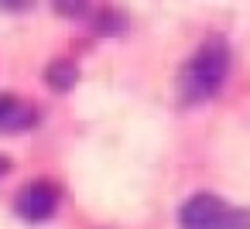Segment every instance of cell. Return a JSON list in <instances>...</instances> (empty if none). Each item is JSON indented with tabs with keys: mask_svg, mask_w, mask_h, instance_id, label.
I'll return each instance as SVG.
<instances>
[{
	"mask_svg": "<svg viewBox=\"0 0 250 229\" xmlns=\"http://www.w3.org/2000/svg\"><path fill=\"white\" fill-rule=\"evenodd\" d=\"M59 209V191L48 185V181H35L28 188L18 191L14 198V212L24 219V222H48Z\"/></svg>",
	"mask_w": 250,
	"mask_h": 229,
	"instance_id": "3",
	"label": "cell"
},
{
	"mask_svg": "<svg viewBox=\"0 0 250 229\" xmlns=\"http://www.w3.org/2000/svg\"><path fill=\"white\" fill-rule=\"evenodd\" d=\"M93 28H96L100 35H124V31H127V18H124L120 11H113V7H103V11L96 14Z\"/></svg>",
	"mask_w": 250,
	"mask_h": 229,
	"instance_id": "6",
	"label": "cell"
},
{
	"mask_svg": "<svg viewBox=\"0 0 250 229\" xmlns=\"http://www.w3.org/2000/svg\"><path fill=\"white\" fill-rule=\"evenodd\" d=\"M7 171H11V161H7V157H0V174H7Z\"/></svg>",
	"mask_w": 250,
	"mask_h": 229,
	"instance_id": "9",
	"label": "cell"
},
{
	"mask_svg": "<svg viewBox=\"0 0 250 229\" xmlns=\"http://www.w3.org/2000/svg\"><path fill=\"white\" fill-rule=\"evenodd\" d=\"M182 229H250V209H236L219 195L199 191L178 212Z\"/></svg>",
	"mask_w": 250,
	"mask_h": 229,
	"instance_id": "2",
	"label": "cell"
},
{
	"mask_svg": "<svg viewBox=\"0 0 250 229\" xmlns=\"http://www.w3.org/2000/svg\"><path fill=\"white\" fill-rule=\"evenodd\" d=\"M35 0H0V11H28Z\"/></svg>",
	"mask_w": 250,
	"mask_h": 229,
	"instance_id": "8",
	"label": "cell"
},
{
	"mask_svg": "<svg viewBox=\"0 0 250 229\" xmlns=\"http://www.w3.org/2000/svg\"><path fill=\"white\" fill-rule=\"evenodd\" d=\"M38 113L31 106H24L18 96H0V130L4 134H21L28 127H35Z\"/></svg>",
	"mask_w": 250,
	"mask_h": 229,
	"instance_id": "4",
	"label": "cell"
},
{
	"mask_svg": "<svg viewBox=\"0 0 250 229\" xmlns=\"http://www.w3.org/2000/svg\"><path fill=\"white\" fill-rule=\"evenodd\" d=\"M226 72H229V48L223 38H209L182 69V79H178L182 103L199 106V103L212 99L219 93V86L226 82Z\"/></svg>",
	"mask_w": 250,
	"mask_h": 229,
	"instance_id": "1",
	"label": "cell"
},
{
	"mask_svg": "<svg viewBox=\"0 0 250 229\" xmlns=\"http://www.w3.org/2000/svg\"><path fill=\"white\" fill-rule=\"evenodd\" d=\"M45 82H48L52 93H69V89H76V82H79V65H76L72 58H55V62L45 69Z\"/></svg>",
	"mask_w": 250,
	"mask_h": 229,
	"instance_id": "5",
	"label": "cell"
},
{
	"mask_svg": "<svg viewBox=\"0 0 250 229\" xmlns=\"http://www.w3.org/2000/svg\"><path fill=\"white\" fill-rule=\"evenodd\" d=\"M52 7L62 18H86L89 14V0H52Z\"/></svg>",
	"mask_w": 250,
	"mask_h": 229,
	"instance_id": "7",
	"label": "cell"
}]
</instances>
